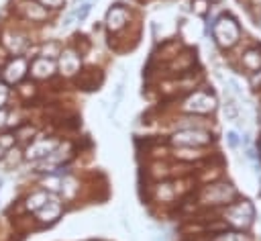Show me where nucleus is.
Instances as JSON below:
<instances>
[{
  "mask_svg": "<svg viewBox=\"0 0 261 241\" xmlns=\"http://www.w3.org/2000/svg\"><path fill=\"white\" fill-rule=\"evenodd\" d=\"M212 33H214V39L218 41V45H222V47H232L241 35L239 25L230 16H222L218 22H214Z\"/></svg>",
  "mask_w": 261,
  "mask_h": 241,
  "instance_id": "f257e3e1",
  "label": "nucleus"
},
{
  "mask_svg": "<svg viewBox=\"0 0 261 241\" xmlns=\"http://www.w3.org/2000/svg\"><path fill=\"white\" fill-rule=\"evenodd\" d=\"M253 206L249 204V200H243V202H239V204H232V206H228V210H226V219L230 221V223H234L237 227H247V225H251V221H253Z\"/></svg>",
  "mask_w": 261,
  "mask_h": 241,
  "instance_id": "f03ea898",
  "label": "nucleus"
},
{
  "mask_svg": "<svg viewBox=\"0 0 261 241\" xmlns=\"http://www.w3.org/2000/svg\"><path fill=\"white\" fill-rule=\"evenodd\" d=\"M214 96L208 94V92H194L186 102H184V108L186 110H192V112H210L214 110Z\"/></svg>",
  "mask_w": 261,
  "mask_h": 241,
  "instance_id": "7ed1b4c3",
  "label": "nucleus"
},
{
  "mask_svg": "<svg viewBox=\"0 0 261 241\" xmlns=\"http://www.w3.org/2000/svg\"><path fill=\"white\" fill-rule=\"evenodd\" d=\"M61 202L55 198V196H49L45 202H43V206L41 208H37L35 212H37V219L41 221V223H55L57 219H59V214H61Z\"/></svg>",
  "mask_w": 261,
  "mask_h": 241,
  "instance_id": "20e7f679",
  "label": "nucleus"
},
{
  "mask_svg": "<svg viewBox=\"0 0 261 241\" xmlns=\"http://www.w3.org/2000/svg\"><path fill=\"white\" fill-rule=\"evenodd\" d=\"M27 67H29V63H27L24 57H14V59H10V61L6 63L2 76H4V80H6L8 84H16V82H20V80L24 78Z\"/></svg>",
  "mask_w": 261,
  "mask_h": 241,
  "instance_id": "39448f33",
  "label": "nucleus"
},
{
  "mask_svg": "<svg viewBox=\"0 0 261 241\" xmlns=\"http://www.w3.org/2000/svg\"><path fill=\"white\" fill-rule=\"evenodd\" d=\"M171 141L175 143V145H206L208 141H210V135H206V133H202V131H194V129H190V131H179V133H175L173 137H171Z\"/></svg>",
  "mask_w": 261,
  "mask_h": 241,
  "instance_id": "423d86ee",
  "label": "nucleus"
},
{
  "mask_svg": "<svg viewBox=\"0 0 261 241\" xmlns=\"http://www.w3.org/2000/svg\"><path fill=\"white\" fill-rule=\"evenodd\" d=\"M55 147H57V141H55V139H39V141L31 143V145L27 147L24 157H27V159H43V157H47Z\"/></svg>",
  "mask_w": 261,
  "mask_h": 241,
  "instance_id": "0eeeda50",
  "label": "nucleus"
},
{
  "mask_svg": "<svg viewBox=\"0 0 261 241\" xmlns=\"http://www.w3.org/2000/svg\"><path fill=\"white\" fill-rule=\"evenodd\" d=\"M80 65H82V61H80V55H77L75 51L67 49V51L59 53V69H61L63 76H73V74H77V71H80Z\"/></svg>",
  "mask_w": 261,
  "mask_h": 241,
  "instance_id": "6e6552de",
  "label": "nucleus"
},
{
  "mask_svg": "<svg viewBox=\"0 0 261 241\" xmlns=\"http://www.w3.org/2000/svg\"><path fill=\"white\" fill-rule=\"evenodd\" d=\"M53 71H55V63H53V59H49V57H39V59H35L33 65H31V74H33L35 78H39V80L51 78Z\"/></svg>",
  "mask_w": 261,
  "mask_h": 241,
  "instance_id": "1a4fd4ad",
  "label": "nucleus"
},
{
  "mask_svg": "<svg viewBox=\"0 0 261 241\" xmlns=\"http://www.w3.org/2000/svg\"><path fill=\"white\" fill-rule=\"evenodd\" d=\"M126 18H128L126 10H124L122 6H118V4H116V6H112V8L108 10L106 25H108V29H110V31H118V29H122V27H124Z\"/></svg>",
  "mask_w": 261,
  "mask_h": 241,
  "instance_id": "9d476101",
  "label": "nucleus"
},
{
  "mask_svg": "<svg viewBox=\"0 0 261 241\" xmlns=\"http://www.w3.org/2000/svg\"><path fill=\"white\" fill-rule=\"evenodd\" d=\"M206 194H208V198H210L212 204H218V202H226L228 196L234 194V192H232V188L228 184H216V186H210L206 190Z\"/></svg>",
  "mask_w": 261,
  "mask_h": 241,
  "instance_id": "9b49d317",
  "label": "nucleus"
},
{
  "mask_svg": "<svg viewBox=\"0 0 261 241\" xmlns=\"http://www.w3.org/2000/svg\"><path fill=\"white\" fill-rule=\"evenodd\" d=\"M22 12H24V16L31 18V20H45V18H47L45 6H41L39 2H33V0L22 2Z\"/></svg>",
  "mask_w": 261,
  "mask_h": 241,
  "instance_id": "f8f14e48",
  "label": "nucleus"
},
{
  "mask_svg": "<svg viewBox=\"0 0 261 241\" xmlns=\"http://www.w3.org/2000/svg\"><path fill=\"white\" fill-rule=\"evenodd\" d=\"M4 45L8 47V51H12V53H20L24 47H27V37L24 35H20V33H12V31H8L6 35H4Z\"/></svg>",
  "mask_w": 261,
  "mask_h": 241,
  "instance_id": "ddd939ff",
  "label": "nucleus"
},
{
  "mask_svg": "<svg viewBox=\"0 0 261 241\" xmlns=\"http://www.w3.org/2000/svg\"><path fill=\"white\" fill-rule=\"evenodd\" d=\"M243 67L249 69V71H255L261 67V51L259 49H249L245 55H243Z\"/></svg>",
  "mask_w": 261,
  "mask_h": 241,
  "instance_id": "4468645a",
  "label": "nucleus"
},
{
  "mask_svg": "<svg viewBox=\"0 0 261 241\" xmlns=\"http://www.w3.org/2000/svg\"><path fill=\"white\" fill-rule=\"evenodd\" d=\"M47 198H49V194H47L45 190H39V192L31 194V196L27 198V208H29V210H37V208L43 206V202H45Z\"/></svg>",
  "mask_w": 261,
  "mask_h": 241,
  "instance_id": "2eb2a0df",
  "label": "nucleus"
},
{
  "mask_svg": "<svg viewBox=\"0 0 261 241\" xmlns=\"http://www.w3.org/2000/svg\"><path fill=\"white\" fill-rule=\"evenodd\" d=\"M90 10H92V4H90V2H84V4H80L71 14H73V18H75L77 22H82V20L90 14Z\"/></svg>",
  "mask_w": 261,
  "mask_h": 241,
  "instance_id": "dca6fc26",
  "label": "nucleus"
},
{
  "mask_svg": "<svg viewBox=\"0 0 261 241\" xmlns=\"http://www.w3.org/2000/svg\"><path fill=\"white\" fill-rule=\"evenodd\" d=\"M224 112H226V118H228V120H237V114H239V110H237V104L228 102V104L224 106Z\"/></svg>",
  "mask_w": 261,
  "mask_h": 241,
  "instance_id": "f3484780",
  "label": "nucleus"
},
{
  "mask_svg": "<svg viewBox=\"0 0 261 241\" xmlns=\"http://www.w3.org/2000/svg\"><path fill=\"white\" fill-rule=\"evenodd\" d=\"M12 145H14V135H8V133H6V135H2V137H0V147H2L4 151H6V149H10Z\"/></svg>",
  "mask_w": 261,
  "mask_h": 241,
  "instance_id": "a211bd4d",
  "label": "nucleus"
},
{
  "mask_svg": "<svg viewBox=\"0 0 261 241\" xmlns=\"http://www.w3.org/2000/svg\"><path fill=\"white\" fill-rule=\"evenodd\" d=\"M218 241H247V237H245V235H241V233H228V235L224 233Z\"/></svg>",
  "mask_w": 261,
  "mask_h": 241,
  "instance_id": "6ab92c4d",
  "label": "nucleus"
},
{
  "mask_svg": "<svg viewBox=\"0 0 261 241\" xmlns=\"http://www.w3.org/2000/svg\"><path fill=\"white\" fill-rule=\"evenodd\" d=\"M31 135H35V129H33L31 125H24V127L16 133V137H18V139H29Z\"/></svg>",
  "mask_w": 261,
  "mask_h": 241,
  "instance_id": "aec40b11",
  "label": "nucleus"
},
{
  "mask_svg": "<svg viewBox=\"0 0 261 241\" xmlns=\"http://www.w3.org/2000/svg\"><path fill=\"white\" fill-rule=\"evenodd\" d=\"M65 0H39L41 6H47V8H61Z\"/></svg>",
  "mask_w": 261,
  "mask_h": 241,
  "instance_id": "412c9836",
  "label": "nucleus"
},
{
  "mask_svg": "<svg viewBox=\"0 0 261 241\" xmlns=\"http://www.w3.org/2000/svg\"><path fill=\"white\" fill-rule=\"evenodd\" d=\"M43 53H45V57H47V53H53V55H59V43H49V45H45V49H43ZM51 55V57H53Z\"/></svg>",
  "mask_w": 261,
  "mask_h": 241,
  "instance_id": "4be33fe9",
  "label": "nucleus"
},
{
  "mask_svg": "<svg viewBox=\"0 0 261 241\" xmlns=\"http://www.w3.org/2000/svg\"><path fill=\"white\" fill-rule=\"evenodd\" d=\"M6 98H8V86L0 82V108L4 106V102H6Z\"/></svg>",
  "mask_w": 261,
  "mask_h": 241,
  "instance_id": "5701e85b",
  "label": "nucleus"
},
{
  "mask_svg": "<svg viewBox=\"0 0 261 241\" xmlns=\"http://www.w3.org/2000/svg\"><path fill=\"white\" fill-rule=\"evenodd\" d=\"M206 4H208L206 0H194V10L200 12V14H204L206 12Z\"/></svg>",
  "mask_w": 261,
  "mask_h": 241,
  "instance_id": "b1692460",
  "label": "nucleus"
},
{
  "mask_svg": "<svg viewBox=\"0 0 261 241\" xmlns=\"http://www.w3.org/2000/svg\"><path fill=\"white\" fill-rule=\"evenodd\" d=\"M226 139H228V145H230V147H237V145H239V135H237L234 131H230V133L226 135Z\"/></svg>",
  "mask_w": 261,
  "mask_h": 241,
  "instance_id": "393cba45",
  "label": "nucleus"
},
{
  "mask_svg": "<svg viewBox=\"0 0 261 241\" xmlns=\"http://www.w3.org/2000/svg\"><path fill=\"white\" fill-rule=\"evenodd\" d=\"M230 82V86H232V92L234 94H241V86H239V82L237 80H228Z\"/></svg>",
  "mask_w": 261,
  "mask_h": 241,
  "instance_id": "a878e982",
  "label": "nucleus"
},
{
  "mask_svg": "<svg viewBox=\"0 0 261 241\" xmlns=\"http://www.w3.org/2000/svg\"><path fill=\"white\" fill-rule=\"evenodd\" d=\"M4 120H6V112L0 110V125H4Z\"/></svg>",
  "mask_w": 261,
  "mask_h": 241,
  "instance_id": "bb28decb",
  "label": "nucleus"
},
{
  "mask_svg": "<svg viewBox=\"0 0 261 241\" xmlns=\"http://www.w3.org/2000/svg\"><path fill=\"white\" fill-rule=\"evenodd\" d=\"M0 157H4V149L2 147H0Z\"/></svg>",
  "mask_w": 261,
  "mask_h": 241,
  "instance_id": "cd10ccee",
  "label": "nucleus"
},
{
  "mask_svg": "<svg viewBox=\"0 0 261 241\" xmlns=\"http://www.w3.org/2000/svg\"><path fill=\"white\" fill-rule=\"evenodd\" d=\"M259 151H261V139H259Z\"/></svg>",
  "mask_w": 261,
  "mask_h": 241,
  "instance_id": "c85d7f7f",
  "label": "nucleus"
},
{
  "mask_svg": "<svg viewBox=\"0 0 261 241\" xmlns=\"http://www.w3.org/2000/svg\"><path fill=\"white\" fill-rule=\"evenodd\" d=\"M0 186H2V178H0Z\"/></svg>",
  "mask_w": 261,
  "mask_h": 241,
  "instance_id": "c756f323",
  "label": "nucleus"
}]
</instances>
